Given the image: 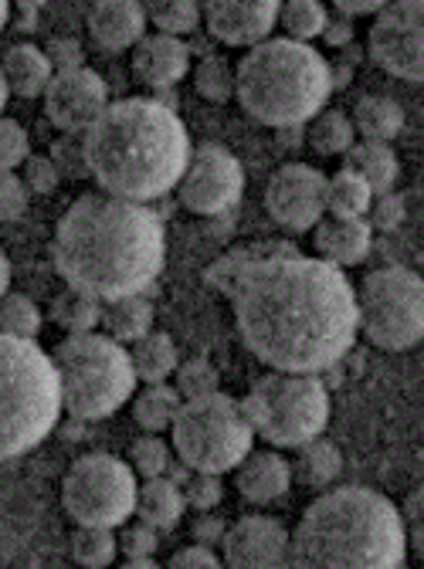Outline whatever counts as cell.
Returning <instances> with one entry per match:
<instances>
[{
    "mask_svg": "<svg viewBox=\"0 0 424 569\" xmlns=\"http://www.w3.org/2000/svg\"><path fill=\"white\" fill-rule=\"evenodd\" d=\"M4 363V458L34 451L61 420L65 387L55 356L28 339H0Z\"/></svg>",
    "mask_w": 424,
    "mask_h": 569,
    "instance_id": "6",
    "label": "cell"
},
{
    "mask_svg": "<svg viewBox=\"0 0 424 569\" xmlns=\"http://www.w3.org/2000/svg\"><path fill=\"white\" fill-rule=\"evenodd\" d=\"M190 71V44L160 31H150L132 51V76L154 92H167L187 79Z\"/></svg>",
    "mask_w": 424,
    "mask_h": 569,
    "instance_id": "19",
    "label": "cell"
},
{
    "mask_svg": "<svg viewBox=\"0 0 424 569\" xmlns=\"http://www.w3.org/2000/svg\"><path fill=\"white\" fill-rule=\"evenodd\" d=\"M371 218H374V228H381V231L397 228L401 218H404V203H401V197H394V193L377 197V203H374V210H371Z\"/></svg>",
    "mask_w": 424,
    "mask_h": 569,
    "instance_id": "49",
    "label": "cell"
},
{
    "mask_svg": "<svg viewBox=\"0 0 424 569\" xmlns=\"http://www.w3.org/2000/svg\"><path fill=\"white\" fill-rule=\"evenodd\" d=\"M397 569H411V566H404V562H401V566H397Z\"/></svg>",
    "mask_w": 424,
    "mask_h": 569,
    "instance_id": "55",
    "label": "cell"
},
{
    "mask_svg": "<svg viewBox=\"0 0 424 569\" xmlns=\"http://www.w3.org/2000/svg\"><path fill=\"white\" fill-rule=\"evenodd\" d=\"M384 11V4L381 0H336V14H343V18H357V14H381Z\"/></svg>",
    "mask_w": 424,
    "mask_h": 569,
    "instance_id": "51",
    "label": "cell"
},
{
    "mask_svg": "<svg viewBox=\"0 0 424 569\" xmlns=\"http://www.w3.org/2000/svg\"><path fill=\"white\" fill-rule=\"evenodd\" d=\"M41 322H45V316H41V309L28 296H21V292L4 296V336L38 342Z\"/></svg>",
    "mask_w": 424,
    "mask_h": 569,
    "instance_id": "39",
    "label": "cell"
},
{
    "mask_svg": "<svg viewBox=\"0 0 424 569\" xmlns=\"http://www.w3.org/2000/svg\"><path fill=\"white\" fill-rule=\"evenodd\" d=\"M404 516V532H407V549L417 552V559L424 562V481L404 498L401 506Z\"/></svg>",
    "mask_w": 424,
    "mask_h": 569,
    "instance_id": "43",
    "label": "cell"
},
{
    "mask_svg": "<svg viewBox=\"0 0 424 569\" xmlns=\"http://www.w3.org/2000/svg\"><path fill=\"white\" fill-rule=\"evenodd\" d=\"M28 200H31V190H28L24 177L21 173H4V180H0V213H4L8 224L24 218Z\"/></svg>",
    "mask_w": 424,
    "mask_h": 569,
    "instance_id": "45",
    "label": "cell"
},
{
    "mask_svg": "<svg viewBox=\"0 0 424 569\" xmlns=\"http://www.w3.org/2000/svg\"><path fill=\"white\" fill-rule=\"evenodd\" d=\"M309 147L319 153V157H346L353 147L361 142L357 136V126H353V119L339 109H326L319 112L313 122H309Z\"/></svg>",
    "mask_w": 424,
    "mask_h": 569,
    "instance_id": "31",
    "label": "cell"
},
{
    "mask_svg": "<svg viewBox=\"0 0 424 569\" xmlns=\"http://www.w3.org/2000/svg\"><path fill=\"white\" fill-rule=\"evenodd\" d=\"M48 157L58 167L61 180H86V177H92L89 157H86V136H58L51 142Z\"/></svg>",
    "mask_w": 424,
    "mask_h": 569,
    "instance_id": "40",
    "label": "cell"
},
{
    "mask_svg": "<svg viewBox=\"0 0 424 569\" xmlns=\"http://www.w3.org/2000/svg\"><path fill=\"white\" fill-rule=\"evenodd\" d=\"M139 475L129 461L92 451L72 461L61 481V509L72 516L76 526L119 529L129 516H136L139 502Z\"/></svg>",
    "mask_w": 424,
    "mask_h": 569,
    "instance_id": "11",
    "label": "cell"
},
{
    "mask_svg": "<svg viewBox=\"0 0 424 569\" xmlns=\"http://www.w3.org/2000/svg\"><path fill=\"white\" fill-rule=\"evenodd\" d=\"M174 451L197 475H228L252 455L255 427L245 417L241 400L228 393H210L184 400L174 423Z\"/></svg>",
    "mask_w": 424,
    "mask_h": 569,
    "instance_id": "9",
    "label": "cell"
},
{
    "mask_svg": "<svg viewBox=\"0 0 424 569\" xmlns=\"http://www.w3.org/2000/svg\"><path fill=\"white\" fill-rule=\"evenodd\" d=\"M147 24V4H139V0H99L86 18L92 44L106 54L136 51V44L150 34Z\"/></svg>",
    "mask_w": 424,
    "mask_h": 569,
    "instance_id": "18",
    "label": "cell"
},
{
    "mask_svg": "<svg viewBox=\"0 0 424 569\" xmlns=\"http://www.w3.org/2000/svg\"><path fill=\"white\" fill-rule=\"evenodd\" d=\"M55 71H76V68H86V51L76 38H51L45 44Z\"/></svg>",
    "mask_w": 424,
    "mask_h": 569,
    "instance_id": "48",
    "label": "cell"
},
{
    "mask_svg": "<svg viewBox=\"0 0 424 569\" xmlns=\"http://www.w3.org/2000/svg\"><path fill=\"white\" fill-rule=\"evenodd\" d=\"M55 64L48 58L45 48L31 44V41H21V44H11L4 51V86L18 96V99H45L48 86L55 82Z\"/></svg>",
    "mask_w": 424,
    "mask_h": 569,
    "instance_id": "22",
    "label": "cell"
},
{
    "mask_svg": "<svg viewBox=\"0 0 424 569\" xmlns=\"http://www.w3.org/2000/svg\"><path fill=\"white\" fill-rule=\"evenodd\" d=\"M228 299L245 349L275 373L319 377L361 336L357 289L343 268L299 251L255 264Z\"/></svg>",
    "mask_w": 424,
    "mask_h": 569,
    "instance_id": "1",
    "label": "cell"
},
{
    "mask_svg": "<svg viewBox=\"0 0 424 569\" xmlns=\"http://www.w3.org/2000/svg\"><path fill=\"white\" fill-rule=\"evenodd\" d=\"M238 68V102L241 109L272 129L309 126L326 112L333 92V68L313 48L289 38H268L265 44L241 54Z\"/></svg>",
    "mask_w": 424,
    "mask_h": 569,
    "instance_id": "5",
    "label": "cell"
},
{
    "mask_svg": "<svg viewBox=\"0 0 424 569\" xmlns=\"http://www.w3.org/2000/svg\"><path fill=\"white\" fill-rule=\"evenodd\" d=\"M225 536H228V529H225L218 519H210L207 512H200V519L194 522V539H197V546H207V549H210V542H225Z\"/></svg>",
    "mask_w": 424,
    "mask_h": 569,
    "instance_id": "50",
    "label": "cell"
},
{
    "mask_svg": "<svg viewBox=\"0 0 424 569\" xmlns=\"http://www.w3.org/2000/svg\"><path fill=\"white\" fill-rule=\"evenodd\" d=\"M184 495H187V506L194 512H210L221 506L225 498V481L221 475H194L187 485H184Z\"/></svg>",
    "mask_w": 424,
    "mask_h": 569,
    "instance_id": "42",
    "label": "cell"
},
{
    "mask_svg": "<svg viewBox=\"0 0 424 569\" xmlns=\"http://www.w3.org/2000/svg\"><path fill=\"white\" fill-rule=\"evenodd\" d=\"M132 367H136V377L144 387H154V383H167L170 377H177L180 370V356H177V342L174 336L154 329L147 339H139L132 349Z\"/></svg>",
    "mask_w": 424,
    "mask_h": 569,
    "instance_id": "24",
    "label": "cell"
},
{
    "mask_svg": "<svg viewBox=\"0 0 424 569\" xmlns=\"http://www.w3.org/2000/svg\"><path fill=\"white\" fill-rule=\"evenodd\" d=\"M51 258L68 289L109 306L144 296L157 281L167 261V234L147 203L92 190L61 213Z\"/></svg>",
    "mask_w": 424,
    "mask_h": 569,
    "instance_id": "2",
    "label": "cell"
},
{
    "mask_svg": "<svg viewBox=\"0 0 424 569\" xmlns=\"http://www.w3.org/2000/svg\"><path fill=\"white\" fill-rule=\"evenodd\" d=\"M293 471H296V481H303L306 488H329L336 475L343 471V455L333 441L316 438L313 445L296 451Z\"/></svg>",
    "mask_w": 424,
    "mask_h": 569,
    "instance_id": "32",
    "label": "cell"
},
{
    "mask_svg": "<svg viewBox=\"0 0 424 569\" xmlns=\"http://www.w3.org/2000/svg\"><path fill=\"white\" fill-rule=\"evenodd\" d=\"M245 193V170L238 163V157L228 147H218V142H204V147L194 150L190 167L177 187L180 203L197 213V218H218V213H228Z\"/></svg>",
    "mask_w": 424,
    "mask_h": 569,
    "instance_id": "14",
    "label": "cell"
},
{
    "mask_svg": "<svg viewBox=\"0 0 424 569\" xmlns=\"http://www.w3.org/2000/svg\"><path fill=\"white\" fill-rule=\"evenodd\" d=\"M154 319H157V312H154V302L147 296H129V299L106 306L102 332L122 346H136L139 339H147L154 332Z\"/></svg>",
    "mask_w": 424,
    "mask_h": 569,
    "instance_id": "26",
    "label": "cell"
},
{
    "mask_svg": "<svg viewBox=\"0 0 424 569\" xmlns=\"http://www.w3.org/2000/svg\"><path fill=\"white\" fill-rule=\"evenodd\" d=\"M174 387L180 390L184 400H200V397H210V393H221V373L210 360L197 356V360L180 363V370L174 377Z\"/></svg>",
    "mask_w": 424,
    "mask_h": 569,
    "instance_id": "38",
    "label": "cell"
},
{
    "mask_svg": "<svg viewBox=\"0 0 424 569\" xmlns=\"http://www.w3.org/2000/svg\"><path fill=\"white\" fill-rule=\"evenodd\" d=\"M86 157L99 190L154 203L180 187L194 147L177 109L164 99H119L86 132Z\"/></svg>",
    "mask_w": 424,
    "mask_h": 569,
    "instance_id": "3",
    "label": "cell"
},
{
    "mask_svg": "<svg viewBox=\"0 0 424 569\" xmlns=\"http://www.w3.org/2000/svg\"><path fill=\"white\" fill-rule=\"evenodd\" d=\"M326 44H346L349 38H353V21L349 18H343V14H329V24H326Z\"/></svg>",
    "mask_w": 424,
    "mask_h": 569,
    "instance_id": "52",
    "label": "cell"
},
{
    "mask_svg": "<svg viewBox=\"0 0 424 569\" xmlns=\"http://www.w3.org/2000/svg\"><path fill=\"white\" fill-rule=\"evenodd\" d=\"M255 435L282 451H299L323 438L329 423V390L319 377L268 370L241 400Z\"/></svg>",
    "mask_w": 424,
    "mask_h": 569,
    "instance_id": "8",
    "label": "cell"
},
{
    "mask_svg": "<svg viewBox=\"0 0 424 569\" xmlns=\"http://www.w3.org/2000/svg\"><path fill=\"white\" fill-rule=\"evenodd\" d=\"M109 106V86L92 68L58 71L45 92V116L61 136H86Z\"/></svg>",
    "mask_w": 424,
    "mask_h": 569,
    "instance_id": "15",
    "label": "cell"
},
{
    "mask_svg": "<svg viewBox=\"0 0 424 569\" xmlns=\"http://www.w3.org/2000/svg\"><path fill=\"white\" fill-rule=\"evenodd\" d=\"M72 559L86 569H109L119 556V536L116 529H96V526H76L72 532Z\"/></svg>",
    "mask_w": 424,
    "mask_h": 569,
    "instance_id": "34",
    "label": "cell"
},
{
    "mask_svg": "<svg viewBox=\"0 0 424 569\" xmlns=\"http://www.w3.org/2000/svg\"><path fill=\"white\" fill-rule=\"evenodd\" d=\"M51 356L65 387V413L72 420H106L136 397L132 352L106 332L65 336Z\"/></svg>",
    "mask_w": 424,
    "mask_h": 569,
    "instance_id": "7",
    "label": "cell"
},
{
    "mask_svg": "<svg viewBox=\"0 0 424 569\" xmlns=\"http://www.w3.org/2000/svg\"><path fill=\"white\" fill-rule=\"evenodd\" d=\"M374 203H377V193L357 170L343 167L336 177H329V218L367 221Z\"/></svg>",
    "mask_w": 424,
    "mask_h": 569,
    "instance_id": "29",
    "label": "cell"
},
{
    "mask_svg": "<svg viewBox=\"0 0 424 569\" xmlns=\"http://www.w3.org/2000/svg\"><path fill=\"white\" fill-rule=\"evenodd\" d=\"M147 18L160 34L170 38H190L200 21H204V8L194 4V0H157V4H147Z\"/></svg>",
    "mask_w": 424,
    "mask_h": 569,
    "instance_id": "36",
    "label": "cell"
},
{
    "mask_svg": "<svg viewBox=\"0 0 424 569\" xmlns=\"http://www.w3.org/2000/svg\"><path fill=\"white\" fill-rule=\"evenodd\" d=\"M326 24H329V11L319 4V0H289V4H282V11H278L282 38L299 41V44L323 38Z\"/></svg>",
    "mask_w": 424,
    "mask_h": 569,
    "instance_id": "33",
    "label": "cell"
},
{
    "mask_svg": "<svg viewBox=\"0 0 424 569\" xmlns=\"http://www.w3.org/2000/svg\"><path fill=\"white\" fill-rule=\"evenodd\" d=\"M367 48L377 68L391 79L421 86L424 82V0H394L374 18Z\"/></svg>",
    "mask_w": 424,
    "mask_h": 569,
    "instance_id": "12",
    "label": "cell"
},
{
    "mask_svg": "<svg viewBox=\"0 0 424 569\" xmlns=\"http://www.w3.org/2000/svg\"><path fill=\"white\" fill-rule=\"evenodd\" d=\"M102 316H106V302L65 289L61 296L51 299V322L61 326L68 336H86V332H99L102 329Z\"/></svg>",
    "mask_w": 424,
    "mask_h": 569,
    "instance_id": "30",
    "label": "cell"
},
{
    "mask_svg": "<svg viewBox=\"0 0 424 569\" xmlns=\"http://www.w3.org/2000/svg\"><path fill=\"white\" fill-rule=\"evenodd\" d=\"M265 210L293 234L316 231L329 218V177L309 163L278 167L265 187Z\"/></svg>",
    "mask_w": 424,
    "mask_h": 569,
    "instance_id": "13",
    "label": "cell"
},
{
    "mask_svg": "<svg viewBox=\"0 0 424 569\" xmlns=\"http://www.w3.org/2000/svg\"><path fill=\"white\" fill-rule=\"evenodd\" d=\"M167 569H228L225 559L207 546H184L170 556Z\"/></svg>",
    "mask_w": 424,
    "mask_h": 569,
    "instance_id": "47",
    "label": "cell"
},
{
    "mask_svg": "<svg viewBox=\"0 0 424 569\" xmlns=\"http://www.w3.org/2000/svg\"><path fill=\"white\" fill-rule=\"evenodd\" d=\"M187 495L174 478H150L139 485V502H136V516L139 522H147L154 529H177L184 512H187Z\"/></svg>",
    "mask_w": 424,
    "mask_h": 569,
    "instance_id": "23",
    "label": "cell"
},
{
    "mask_svg": "<svg viewBox=\"0 0 424 569\" xmlns=\"http://www.w3.org/2000/svg\"><path fill=\"white\" fill-rule=\"evenodd\" d=\"M28 160H31L28 129L14 119H4L0 122V167H4V173H18L28 167Z\"/></svg>",
    "mask_w": 424,
    "mask_h": 569,
    "instance_id": "41",
    "label": "cell"
},
{
    "mask_svg": "<svg viewBox=\"0 0 424 569\" xmlns=\"http://www.w3.org/2000/svg\"><path fill=\"white\" fill-rule=\"evenodd\" d=\"M184 397L174 383H154L132 397V420L144 427V435H167L174 431Z\"/></svg>",
    "mask_w": 424,
    "mask_h": 569,
    "instance_id": "25",
    "label": "cell"
},
{
    "mask_svg": "<svg viewBox=\"0 0 424 569\" xmlns=\"http://www.w3.org/2000/svg\"><path fill=\"white\" fill-rule=\"evenodd\" d=\"M119 569H167V566H160L157 559H126Z\"/></svg>",
    "mask_w": 424,
    "mask_h": 569,
    "instance_id": "54",
    "label": "cell"
},
{
    "mask_svg": "<svg viewBox=\"0 0 424 569\" xmlns=\"http://www.w3.org/2000/svg\"><path fill=\"white\" fill-rule=\"evenodd\" d=\"M346 167L357 170L377 197H387L401 177L397 153L387 147V142H357V147L346 153Z\"/></svg>",
    "mask_w": 424,
    "mask_h": 569,
    "instance_id": "28",
    "label": "cell"
},
{
    "mask_svg": "<svg viewBox=\"0 0 424 569\" xmlns=\"http://www.w3.org/2000/svg\"><path fill=\"white\" fill-rule=\"evenodd\" d=\"M24 183H28V190H34V193L48 197V193H55V190H58L61 173H58V167L51 163V157H31V160H28V167H24Z\"/></svg>",
    "mask_w": 424,
    "mask_h": 569,
    "instance_id": "46",
    "label": "cell"
},
{
    "mask_svg": "<svg viewBox=\"0 0 424 569\" xmlns=\"http://www.w3.org/2000/svg\"><path fill=\"white\" fill-rule=\"evenodd\" d=\"M371 238H374L371 221L326 218L313 231V248H316V258H323L336 268H353L371 254Z\"/></svg>",
    "mask_w": 424,
    "mask_h": 569,
    "instance_id": "21",
    "label": "cell"
},
{
    "mask_svg": "<svg viewBox=\"0 0 424 569\" xmlns=\"http://www.w3.org/2000/svg\"><path fill=\"white\" fill-rule=\"evenodd\" d=\"M361 332L387 352L414 349L424 339V278L404 264H384L357 289Z\"/></svg>",
    "mask_w": 424,
    "mask_h": 569,
    "instance_id": "10",
    "label": "cell"
},
{
    "mask_svg": "<svg viewBox=\"0 0 424 569\" xmlns=\"http://www.w3.org/2000/svg\"><path fill=\"white\" fill-rule=\"evenodd\" d=\"M228 569H293V532L272 516H241L221 542Z\"/></svg>",
    "mask_w": 424,
    "mask_h": 569,
    "instance_id": "16",
    "label": "cell"
},
{
    "mask_svg": "<svg viewBox=\"0 0 424 569\" xmlns=\"http://www.w3.org/2000/svg\"><path fill=\"white\" fill-rule=\"evenodd\" d=\"M293 481V461H286L278 451H252L235 471V488L252 506H272L278 498H286Z\"/></svg>",
    "mask_w": 424,
    "mask_h": 569,
    "instance_id": "20",
    "label": "cell"
},
{
    "mask_svg": "<svg viewBox=\"0 0 424 569\" xmlns=\"http://www.w3.org/2000/svg\"><path fill=\"white\" fill-rule=\"evenodd\" d=\"M349 119L357 126L361 142H387L391 147L404 129V109L387 96H364L357 106H353Z\"/></svg>",
    "mask_w": 424,
    "mask_h": 569,
    "instance_id": "27",
    "label": "cell"
},
{
    "mask_svg": "<svg viewBox=\"0 0 424 569\" xmlns=\"http://www.w3.org/2000/svg\"><path fill=\"white\" fill-rule=\"evenodd\" d=\"M119 549L126 552V559H154V552L160 549V529L147 522L126 526L119 532Z\"/></svg>",
    "mask_w": 424,
    "mask_h": 569,
    "instance_id": "44",
    "label": "cell"
},
{
    "mask_svg": "<svg viewBox=\"0 0 424 569\" xmlns=\"http://www.w3.org/2000/svg\"><path fill=\"white\" fill-rule=\"evenodd\" d=\"M177 451L160 438V435H144L129 445V465L139 475V481H150V478H167L170 465H174Z\"/></svg>",
    "mask_w": 424,
    "mask_h": 569,
    "instance_id": "37",
    "label": "cell"
},
{
    "mask_svg": "<svg viewBox=\"0 0 424 569\" xmlns=\"http://www.w3.org/2000/svg\"><path fill=\"white\" fill-rule=\"evenodd\" d=\"M404 552L401 509L364 485L323 491L293 529V569H397Z\"/></svg>",
    "mask_w": 424,
    "mask_h": 569,
    "instance_id": "4",
    "label": "cell"
},
{
    "mask_svg": "<svg viewBox=\"0 0 424 569\" xmlns=\"http://www.w3.org/2000/svg\"><path fill=\"white\" fill-rule=\"evenodd\" d=\"M34 18H38V8L34 4H21V21H18V31H34Z\"/></svg>",
    "mask_w": 424,
    "mask_h": 569,
    "instance_id": "53",
    "label": "cell"
},
{
    "mask_svg": "<svg viewBox=\"0 0 424 569\" xmlns=\"http://www.w3.org/2000/svg\"><path fill=\"white\" fill-rule=\"evenodd\" d=\"M282 4L275 0H210L204 4L207 34L228 48H258L278 28Z\"/></svg>",
    "mask_w": 424,
    "mask_h": 569,
    "instance_id": "17",
    "label": "cell"
},
{
    "mask_svg": "<svg viewBox=\"0 0 424 569\" xmlns=\"http://www.w3.org/2000/svg\"><path fill=\"white\" fill-rule=\"evenodd\" d=\"M194 89L200 99L221 106L231 96H238V68H231L225 54L200 58V64L194 68Z\"/></svg>",
    "mask_w": 424,
    "mask_h": 569,
    "instance_id": "35",
    "label": "cell"
}]
</instances>
